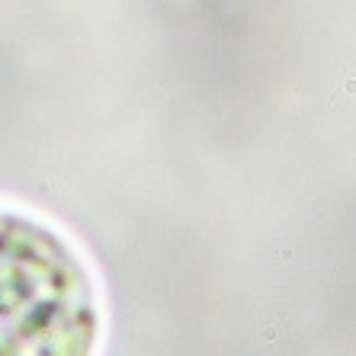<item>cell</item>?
I'll list each match as a JSON object with an SVG mask.
<instances>
[{
    "instance_id": "cell-1",
    "label": "cell",
    "mask_w": 356,
    "mask_h": 356,
    "mask_svg": "<svg viewBox=\"0 0 356 356\" xmlns=\"http://www.w3.org/2000/svg\"><path fill=\"white\" fill-rule=\"evenodd\" d=\"M93 344L87 267L51 228L0 212V356H90Z\"/></svg>"
}]
</instances>
